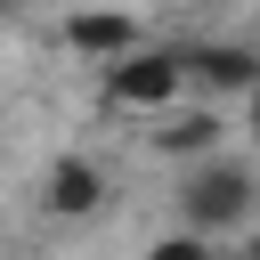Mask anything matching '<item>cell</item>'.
<instances>
[{"label": "cell", "mask_w": 260, "mask_h": 260, "mask_svg": "<svg viewBox=\"0 0 260 260\" xmlns=\"http://www.w3.org/2000/svg\"><path fill=\"white\" fill-rule=\"evenodd\" d=\"M57 41H65L73 57H89V65H106V57H122V49H138L146 32H138V16H130V8H73V16L57 24Z\"/></svg>", "instance_id": "obj_5"}, {"label": "cell", "mask_w": 260, "mask_h": 260, "mask_svg": "<svg viewBox=\"0 0 260 260\" xmlns=\"http://www.w3.org/2000/svg\"><path fill=\"white\" fill-rule=\"evenodd\" d=\"M106 171L89 162V154H57L49 162V179H41V203H49V219H98L106 211Z\"/></svg>", "instance_id": "obj_3"}, {"label": "cell", "mask_w": 260, "mask_h": 260, "mask_svg": "<svg viewBox=\"0 0 260 260\" xmlns=\"http://www.w3.org/2000/svg\"><path fill=\"white\" fill-rule=\"evenodd\" d=\"M252 203H260V179H252V162H236V154H203V162H187V179H179V228L228 236V228L252 219Z\"/></svg>", "instance_id": "obj_1"}, {"label": "cell", "mask_w": 260, "mask_h": 260, "mask_svg": "<svg viewBox=\"0 0 260 260\" xmlns=\"http://www.w3.org/2000/svg\"><path fill=\"white\" fill-rule=\"evenodd\" d=\"M219 138H228V122L211 114V106H171L162 114V130H154V154H171V162H203V154H219Z\"/></svg>", "instance_id": "obj_6"}, {"label": "cell", "mask_w": 260, "mask_h": 260, "mask_svg": "<svg viewBox=\"0 0 260 260\" xmlns=\"http://www.w3.org/2000/svg\"><path fill=\"white\" fill-rule=\"evenodd\" d=\"M244 130H252V146H260V89H244Z\"/></svg>", "instance_id": "obj_8"}, {"label": "cell", "mask_w": 260, "mask_h": 260, "mask_svg": "<svg viewBox=\"0 0 260 260\" xmlns=\"http://www.w3.org/2000/svg\"><path fill=\"white\" fill-rule=\"evenodd\" d=\"M146 260H219V252H211V236H203V228H171Z\"/></svg>", "instance_id": "obj_7"}, {"label": "cell", "mask_w": 260, "mask_h": 260, "mask_svg": "<svg viewBox=\"0 0 260 260\" xmlns=\"http://www.w3.org/2000/svg\"><path fill=\"white\" fill-rule=\"evenodd\" d=\"M179 57H187V89H219V98L260 89V49H244V41H195Z\"/></svg>", "instance_id": "obj_4"}, {"label": "cell", "mask_w": 260, "mask_h": 260, "mask_svg": "<svg viewBox=\"0 0 260 260\" xmlns=\"http://www.w3.org/2000/svg\"><path fill=\"white\" fill-rule=\"evenodd\" d=\"M236 260H260V236H252V244H244V252H236Z\"/></svg>", "instance_id": "obj_9"}, {"label": "cell", "mask_w": 260, "mask_h": 260, "mask_svg": "<svg viewBox=\"0 0 260 260\" xmlns=\"http://www.w3.org/2000/svg\"><path fill=\"white\" fill-rule=\"evenodd\" d=\"M106 73V106H122V114H171L179 98H187V57L179 49H122V57H106L98 65Z\"/></svg>", "instance_id": "obj_2"}]
</instances>
